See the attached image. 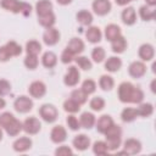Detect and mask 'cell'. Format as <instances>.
Returning <instances> with one entry per match:
<instances>
[{"label": "cell", "mask_w": 156, "mask_h": 156, "mask_svg": "<svg viewBox=\"0 0 156 156\" xmlns=\"http://www.w3.org/2000/svg\"><path fill=\"white\" fill-rule=\"evenodd\" d=\"M118 99L122 102L140 104L144 100V93L140 88L134 87L129 82H123L118 87Z\"/></svg>", "instance_id": "1"}, {"label": "cell", "mask_w": 156, "mask_h": 156, "mask_svg": "<svg viewBox=\"0 0 156 156\" xmlns=\"http://www.w3.org/2000/svg\"><path fill=\"white\" fill-rule=\"evenodd\" d=\"M105 138H106V144H107V147H108V151H115L121 145V136H122V130H121V127L117 126V124H112L105 133Z\"/></svg>", "instance_id": "2"}, {"label": "cell", "mask_w": 156, "mask_h": 156, "mask_svg": "<svg viewBox=\"0 0 156 156\" xmlns=\"http://www.w3.org/2000/svg\"><path fill=\"white\" fill-rule=\"evenodd\" d=\"M39 115H40V117L45 122L52 123V122H55L57 119L58 111H57V108L54 105H51V104H44L39 108Z\"/></svg>", "instance_id": "3"}, {"label": "cell", "mask_w": 156, "mask_h": 156, "mask_svg": "<svg viewBox=\"0 0 156 156\" xmlns=\"http://www.w3.org/2000/svg\"><path fill=\"white\" fill-rule=\"evenodd\" d=\"M13 107L17 112L20 113H26V112H29L33 107V101L28 96H24V95H21L18 96L15 102H13Z\"/></svg>", "instance_id": "4"}, {"label": "cell", "mask_w": 156, "mask_h": 156, "mask_svg": "<svg viewBox=\"0 0 156 156\" xmlns=\"http://www.w3.org/2000/svg\"><path fill=\"white\" fill-rule=\"evenodd\" d=\"M40 128H41V124H40L39 119L35 117H28L22 123V129L29 135H34V134L39 133Z\"/></svg>", "instance_id": "5"}, {"label": "cell", "mask_w": 156, "mask_h": 156, "mask_svg": "<svg viewBox=\"0 0 156 156\" xmlns=\"http://www.w3.org/2000/svg\"><path fill=\"white\" fill-rule=\"evenodd\" d=\"M79 79H80V73H79L78 68L76 66H69L63 77V83L67 87H74L78 84Z\"/></svg>", "instance_id": "6"}, {"label": "cell", "mask_w": 156, "mask_h": 156, "mask_svg": "<svg viewBox=\"0 0 156 156\" xmlns=\"http://www.w3.org/2000/svg\"><path fill=\"white\" fill-rule=\"evenodd\" d=\"M28 93L32 98H35V99H40L45 95L46 93V85L41 82V80H34L29 84V88H28Z\"/></svg>", "instance_id": "7"}, {"label": "cell", "mask_w": 156, "mask_h": 156, "mask_svg": "<svg viewBox=\"0 0 156 156\" xmlns=\"http://www.w3.org/2000/svg\"><path fill=\"white\" fill-rule=\"evenodd\" d=\"M60 40V32L54 28V27H50V28H46V30L44 32L43 34V41L49 45V46H52L55 44H57Z\"/></svg>", "instance_id": "8"}, {"label": "cell", "mask_w": 156, "mask_h": 156, "mask_svg": "<svg viewBox=\"0 0 156 156\" xmlns=\"http://www.w3.org/2000/svg\"><path fill=\"white\" fill-rule=\"evenodd\" d=\"M91 7L96 15L105 16L111 11V2L110 0H94Z\"/></svg>", "instance_id": "9"}, {"label": "cell", "mask_w": 156, "mask_h": 156, "mask_svg": "<svg viewBox=\"0 0 156 156\" xmlns=\"http://www.w3.org/2000/svg\"><path fill=\"white\" fill-rule=\"evenodd\" d=\"M128 72L133 78H141L146 73V66L141 61H134L129 65Z\"/></svg>", "instance_id": "10"}, {"label": "cell", "mask_w": 156, "mask_h": 156, "mask_svg": "<svg viewBox=\"0 0 156 156\" xmlns=\"http://www.w3.org/2000/svg\"><path fill=\"white\" fill-rule=\"evenodd\" d=\"M66 138H67V132H66V129L62 126H55L51 129L50 139H51L52 143L61 144V143H63L66 140Z\"/></svg>", "instance_id": "11"}, {"label": "cell", "mask_w": 156, "mask_h": 156, "mask_svg": "<svg viewBox=\"0 0 156 156\" xmlns=\"http://www.w3.org/2000/svg\"><path fill=\"white\" fill-rule=\"evenodd\" d=\"M124 151L129 155H135V154H139L141 151V143L134 138H130V139H127L124 141Z\"/></svg>", "instance_id": "12"}, {"label": "cell", "mask_w": 156, "mask_h": 156, "mask_svg": "<svg viewBox=\"0 0 156 156\" xmlns=\"http://www.w3.org/2000/svg\"><path fill=\"white\" fill-rule=\"evenodd\" d=\"M23 1L20 0H1V7L13 13H21Z\"/></svg>", "instance_id": "13"}, {"label": "cell", "mask_w": 156, "mask_h": 156, "mask_svg": "<svg viewBox=\"0 0 156 156\" xmlns=\"http://www.w3.org/2000/svg\"><path fill=\"white\" fill-rule=\"evenodd\" d=\"M95 124H96V130H98L99 133L104 134V133L113 124V119H112V117L108 116V115H102V116L98 119V122H95Z\"/></svg>", "instance_id": "14"}, {"label": "cell", "mask_w": 156, "mask_h": 156, "mask_svg": "<svg viewBox=\"0 0 156 156\" xmlns=\"http://www.w3.org/2000/svg\"><path fill=\"white\" fill-rule=\"evenodd\" d=\"M139 57L143 60V61H151L154 58V55H155V49L151 44L146 43V44H143L140 48H139Z\"/></svg>", "instance_id": "15"}, {"label": "cell", "mask_w": 156, "mask_h": 156, "mask_svg": "<svg viewBox=\"0 0 156 156\" xmlns=\"http://www.w3.org/2000/svg\"><path fill=\"white\" fill-rule=\"evenodd\" d=\"M13 150L17 152H24L32 147V140L28 136H22L15 140L13 143Z\"/></svg>", "instance_id": "16"}, {"label": "cell", "mask_w": 156, "mask_h": 156, "mask_svg": "<svg viewBox=\"0 0 156 156\" xmlns=\"http://www.w3.org/2000/svg\"><path fill=\"white\" fill-rule=\"evenodd\" d=\"M85 37L88 39V41L95 44V43H99L102 38V33L100 30L99 27H95V26H91V27H88L87 32H85Z\"/></svg>", "instance_id": "17"}, {"label": "cell", "mask_w": 156, "mask_h": 156, "mask_svg": "<svg viewBox=\"0 0 156 156\" xmlns=\"http://www.w3.org/2000/svg\"><path fill=\"white\" fill-rule=\"evenodd\" d=\"M73 146L79 150V151H84L90 146V139L89 136H87L85 134H79L77 136H74L73 139Z\"/></svg>", "instance_id": "18"}, {"label": "cell", "mask_w": 156, "mask_h": 156, "mask_svg": "<svg viewBox=\"0 0 156 156\" xmlns=\"http://www.w3.org/2000/svg\"><path fill=\"white\" fill-rule=\"evenodd\" d=\"M67 49L76 56V55H79L80 52L84 51V43L83 40H80L79 38H72L69 40V43L67 44Z\"/></svg>", "instance_id": "19"}, {"label": "cell", "mask_w": 156, "mask_h": 156, "mask_svg": "<svg viewBox=\"0 0 156 156\" xmlns=\"http://www.w3.org/2000/svg\"><path fill=\"white\" fill-rule=\"evenodd\" d=\"M122 21L127 26H132L136 21V13L134 7H127L122 11Z\"/></svg>", "instance_id": "20"}, {"label": "cell", "mask_w": 156, "mask_h": 156, "mask_svg": "<svg viewBox=\"0 0 156 156\" xmlns=\"http://www.w3.org/2000/svg\"><path fill=\"white\" fill-rule=\"evenodd\" d=\"M41 63H43V66L46 67V68H52V67H55L56 63H57V56H56V54L52 52V51H46V52H44V55H43V57H41Z\"/></svg>", "instance_id": "21"}, {"label": "cell", "mask_w": 156, "mask_h": 156, "mask_svg": "<svg viewBox=\"0 0 156 156\" xmlns=\"http://www.w3.org/2000/svg\"><path fill=\"white\" fill-rule=\"evenodd\" d=\"M38 22L40 26L45 27V28H50V27H54L55 22H56V17L54 15V12H49V13H45V15H41V16H38Z\"/></svg>", "instance_id": "22"}, {"label": "cell", "mask_w": 156, "mask_h": 156, "mask_svg": "<svg viewBox=\"0 0 156 156\" xmlns=\"http://www.w3.org/2000/svg\"><path fill=\"white\" fill-rule=\"evenodd\" d=\"M119 35H121V28H119L117 24L111 23V24L106 26V28H105V37H106V39H107L108 41L115 40V39L118 38Z\"/></svg>", "instance_id": "23"}, {"label": "cell", "mask_w": 156, "mask_h": 156, "mask_svg": "<svg viewBox=\"0 0 156 156\" xmlns=\"http://www.w3.org/2000/svg\"><path fill=\"white\" fill-rule=\"evenodd\" d=\"M121 67H122V61L119 57H116V56L108 57L105 62V69L108 72H117Z\"/></svg>", "instance_id": "24"}, {"label": "cell", "mask_w": 156, "mask_h": 156, "mask_svg": "<svg viewBox=\"0 0 156 156\" xmlns=\"http://www.w3.org/2000/svg\"><path fill=\"white\" fill-rule=\"evenodd\" d=\"M96 119H95V116L91 113V112H83L80 115V119H79V123L83 128L85 129H90L94 124H95Z\"/></svg>", "instance_id": "25"}, {"label": "cell", "mask_w": 156, "mask_h": 156, "mask_svg": "<svg viewBox=\"0 0 156 156\" xmlns=\"http://www.w3.org/2000/svg\"><path fill=\"white\" fill-rule=\"evenodd\" d=\"M111 49L113 52H117V54L123 52L127 49V40L122 35H119L118 38H116L115 40L111 41Z\"/></svg>", "instance_id": "26"}, {"label": "cell", "mask_w": 156, "mask_h": 156, "mask_svg": "<svg viewBox=\"0 0 156 156\" xmlns=\"http://www.w3.org/2000/svg\"><path fill=\"white\" fill-rule=\"evenodd\" d=\"M35 10H37L38 16L49 13V12L52 11V4L49 0H39L37 2V5H35Z\"/></svg>", "instance_id": "27"}, {"label": "cell", "mask_w": 156, "mask_h": 156, "mask_svg": "<svg viewBox=\"0 0 156 156\" xmlns=\"http://www.w3.org/2000/svg\"><path fill=\"white\" fill-rule=\"evenodd\" d=\"M5 132L9 134V135H11V136H16V135H18L20 134V132L22 130V123L18 121V119H13L9 126H6L5 128Z\"/></svg>", "instance_id": "28"}, {"label": "cell", "mask_w": 156, "mask_h": 156, "mask_svg": "<svg viewBox=\"0 0 156 156\" xmlns=\"http://www.w3.org/2000/svg\"><path fill=\"white\" fill-rule=\"evenodd\" d=\"M139 15H140L141 20H144V21H151L156 16V10H154L151 6L144 5V6H141L139 9Z\"/></svg>", "instance_id": "29"}, {"label": "cell", "mask_w": 156, "mask_h": 156, "mask_svg": "<svg viewBox=\"0 0 156 156\" xmlns=\"http://www.w3.org/2000/svg\"><path fill=\"white\" fill-rule=\"evenodd\" d=\"M99 85H100V88H101L102 90L110 91V90L113 88V85H115V80H113V78H112L111 76L104 74V76H101L100 79H99Z\"/></svg>", "instance_id": "30"}, {"label": "cell", "mask_w": 156, "mask_h": 156, "mask_svg": "<svg viewBox=\"0 0 156 156\" xmlns=\"http://www.w3.org/2000/svg\"><path fill=\"white\" fill-rule=\"evenodd\" d=\"M77 21L83 26H89L93 22V15L87 10H80L77 13Z\"/></svg>", "instance_id": "31"}, {"label": "cell", "mask_w": 156, "mask_h": 156, "mask_svg": "<svg viewBox=\"0 0 156 156\" xmlns=\"http://www.w3.org/2000/svg\"><path fill=\"white\" fill-rule=\"evenodd\" d=\"M136 117H138L136 108H133V107H126L121 113V118L123 122H132Z\"/></svg>", "instance_id": "32"}, {"label": "cell", "mask_w": 156, "mask_h": 156, "mask_svg": "<svg viewBox=\"0 0 156 156\" xmlns=\"http://www.w3.org/2000/svg\"><path fill=\"white\" fill-rule=\"evenodd\" d=\"M26 51L29 55H37L38 56V54L41 51V45L37 40H29L26 44Z\"/></svg>", "instance_id": "33"}, {"label": "cell", "mask_w": 156, "mask_h": 156, "mask_svg": "<svg viewBox=\"0 0 156 156\" xmlns=\"http://www.w3.org/2000/svg\"><path fill=\"white\" fill-rule=\"evenodd\" d=\"M136 112H138V116H141V117H149L152 115L154 112V106L149 102L146 104H140V106L136 108Z\"/></svg>", "instance_id": "34"}, {"label": "cell", "mask_w": 156, "mask_h": 156, "mask_svg": "<svg viewBox=\"0 0 156 156\" xmlns=\"http://www.w3.org/2000/svg\"><path fill=\"white\" fill-rule=\"evenodd\" d=\"M5 46H6V49H7V51H9V54H10L11 57H12V56H18V55H21V52H22V48H21V45L17 44V43L13 41V40L6 43Z\"/></svg>", "instance_id": "35"}, {"label": "cell", "mask_w": 156, "mask_h": 156, "mask_svg": "<svg viewBox=\"0 0 156 156\" xmlns=\"http://www.w3.org/2000/svg\"><path fill=\"white\" fill-rule=\"evenodd\" d=\"M93 151L95 155H106L108 152V147H107V144L102 140H99V141H95L94 145H93Z\"/></svg>", "instance_id": "36"}, {"label": "cell", "mask_w": 156, "mask_h": 156, "mask_svg": "<svg viewBox=\"0 0 156 156\" xmlns=\"http://www.w3.org/2000/svg\"><path fill=\"white\" fill-rule=\"evenodd\" d=\"M63 108H65V111H67V112H69V113H76V112L79 111L80 105H79L77 101H74L73 99H67V100L63 102Z\"/></svg>", "instance_id": "37"}, {"label": "cell", "mask_w": 156, "mask_h": 156, "mask_svg": "<svg viewBox=\"0 0 156 156\" xmlns=\"http://www.w3.org/2000/svg\"><path fill=\"white\" fill-rule=\"evenodd\" d=\"M71 99H73L74 101H77L79 105L84 104L88 99V95L82 90V89H74L72 93H71Z\"/></svg>", "instance_id": "38"}, {"label": "cell", "mask_w": 156, "mask_h": 156, "mask_svg": "<svg viewBox=\"0 0 156 156\" xmlns=\"http://www.w3.org/2000/svg\"><path fill=\"white\" fill-rule=\"evenodd\" d=\"M105 56H106V52H105L104 48H101V46L94 48L93 51H91V58L94 60V62H98V63L102 62Z\"/></svg>", "instance_id": "39"}, {"label": "cell", "mask_w": 156, "mask_h": 156, "mask_svg": "<svg viewBox=\"0 0 156 156\" xmlns=\"http://www.w3.org/2000/svg\"><path fill=\"white\" fill-rule=\"evenodd\" d=\"M74 60H76L77 65H78L82 69H84V71H89V69H91V67H93L91 61H90L87 56H77V57H74Z\"/></svg>", "instance_id": "40"}, {"label": "cell", "mask_w": 156, "mask_h": 156, "mask_svg": "<svg viewBox=\"0 0 156 156\" xmlns=\"http://www.w3.org/2000/svg\"><path fill=\"white\" fill-rule=\"evenodd\" d=\"M38 56L37 55H29L27 54L26 58H24V66L28 68V69H35L38 67Z\"/></svg>", "instance_id": "41"}, {"label": "cell", "mask_w": 156, "mask_h": 156, "mask_svg": "<svg viewBox=\"0 0 156 156\" xmlns=\"http://www.w3.org/2000/svg\"><path fill=\"white\" fill-rule=\"evenodd\" d=\"M96 89V83L93 80V79H85L83 83H82V90L87 94V95H90L95 91Z\"/></svg>", "instance_id": "42"}, {"label": "cell", "mask_w": 156, "mask_h": 156, "mask_svg": "<svg viewBox=\"0 0 156 156\" xmlns=\"http://www.w3.org/2000/svg\"><path fill=\"white\" fill-rule=\"evenodd\" d=\"M90 108L93 111H101L104 107H105V100L100 96H95L90 100Z\"/></svg>", "instance_id": "43"}, {"label": "cell", "mask_w": 156, "mask_h": 156, "mask_svg": "<svg viewBox=\"0 0 156 156\" xmlns=\"http://www.w3.org/2000/svg\"><path fill=\"white\" fill-rule=\"evenodd\" d=\"M66 122H67V126L69 127L71 130H78L80 128V123L78 121V118L73 115H69L67 118H66Z\"/></svg>", "instance_id": "44"}, {"label": "cell", "mask_w": 156, "mask_h": 156, "mask_svg": "<svg viewBox=\"0 0 156 156\" xmlns=\"http://www.w3.org/2000/svg\"><path fill=\"white\" fill-rule=\"evenodd\" d=\"M13 119H15V116H13L12 113H10V112H4V113H1V115H0V127L5 128V127L9 126Z\"/></svg>", "instance_id": "45"}, {"label": "cell", "mask_w": 156, "mask_h": 156, "mask_svg": "<svg viewBox=\"0 0 156 156\" xmlns=\"http://www.w3.org/2000/svg\"><path fill=\"white\" fill-rule=\"evenodd\" d=\"M11 91V84L6 79H0V96H5Z\"/></svg>", "instance_id": "46"}, {"label": "cell", "mask_w": 156, "mask_h": 156, "mask_svg": "<svg viewBox=\"0 0 156 156\" xmlns=\"http://www.w3.org/2000/svg\"><path fill=\"white\" fill-rule=\"evenodd\" d=\"M74 60V55L66 48L63 51H62V54H61V61H62V63H69V62H72Z\"/></svg>", "instance_id": "47"}, {"label": "cell", "mask_w": 156, "mask_h": 156, "mask_svg": "<svg viewBox=\"0 0 156 156\" xmlns=\"http://www.w3.org/2000/svg\"><path fill=\"white\" fill-rule=\"evenodd\" d=\"M73 151L71 147L66 146V145H62V146H58L56 150H55V155L57 156H67V155H72Z\"/></svg>", "instance_id": "48"}, {"label": "cell", "mask_w": 156, "mask_h": 156, "mask_svg": "<svg viewBox=\"0 0 156 156\" xmlns=\"http://www.w3.org/2000/svg\"><path fill=\"white\" fill-rule=\"evenodd\" d=\"M10 54L6 49V46H0V62H6L7 60H10Z\"/></svg>", "instance_id": "49"}, {"label": "cell", "mask_w": 156, "mask_h": 156, "mask_svg": "<svg viewBox=\"0 0 156 156\" xmlns=\"http://www.w3.org/2000/svg\"><path fill=\"white\" fill-rule=\"evenodd\" d=\"M30 11H32V6H30L29 4H27V2H23L21 13H22L23 16H28V15H30Z\"/></svg>", "instance_id": "50"}, {"label": "cell", "mask_w": 156, "mask_h": 156, "mask_svg": "<svg viewBox=\"0 0 156 156\" xmlns=\"http://www.w3.org/2000/svg\"><path fill=\"white\" fill-rule=\"evenodd\" d=\"M129 2H130V0H116V4L119 5V6H124V5L129 4Z\"/></svg>", "instance_id": "51"}, {"label": "cell", "mask_w": 156, "mask_h": 156, "mask_svg": "<svg viewBox=\"0 0 156 156\" xmlns=\"http://www.w3.org/2000/svg\"><path fill=\"white\" fill-rule=\"evenodd\" d=\"M60 5H68V4H71L72 2V0H56Z\"/></svg>", "instance_id": "52"}, {"label": "cell", "mask_w": 156, "mask_h": 156, "mask_svg": "<svg viewBox=\"0 0 156 156\" xmlns=\"http://www.w3.org/2000/svg\"><path fill=\"white\" fill-rule=\"evenodd\" d=\"M145 1H146L147 6H151V7H154V6L156 5V0H145Z\"/></svg>", "instance_id": "53"}, {"label": "cell", "mask_w": 156, "mask_h": 156, "mask_svg": "<svg viewBox=\"0 0 156 156\" xmlns=\"http://www.w3.org/2000/svg\"><path fill=\"white\" fill-rule=\"evenodd\" d=\"M5 105H6L5 100H4V99L0 96V110H1V108H4V107H5Z\"/></svg>", "instance_id": "54"}, {"label": "cell", "mask_w": 156, "mask_h": 156, "mask_svg": "<svg viewBox=\"0 0 156 156\" xmlns=\"http://www.w3.org/2000/svg\"><path fill=\"white\" fill-rule=\"evenodd\" d=\"M155 82L156 80H152V83H151V90H152V93H155Z\"/></svg>", "instance_id": "55"}, {"label": "cell", "mask_w": 156, "mask_h": 156, "mask_svg": "<svg viewBox=\"0 0 156 156\" xmlns=\"http://www.w3.org/2000/svg\"><path fill=\"white\" fill-rule=\"evenodd\" d=\"M1 139H2V130H1V128H0V141H1Z\"/></svg>", "instance_id": "56"}, {"label": "cell", "mask_w": 156, "mask_h": 156, "mask_svg": "<svg viewBox=\"0 0 156 156\" xmlns=\"http://www.w3.org/2000/svg\"><path fill=\"white\" fill-rule=\"evenodd\" d=\"M130 1H132V0H130Z\"/></svg>", "instance_id": "57"}]
</instances>
